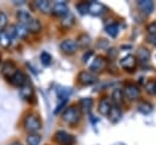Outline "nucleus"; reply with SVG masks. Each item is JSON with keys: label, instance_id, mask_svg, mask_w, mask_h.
Instances as JSON below:
<instances>
[{"label": "nucleus", "instance_id": "f257e3e1", "mask_svg": "<svg viewBox=\"0 0 156 145\" xmlns=\"http://www.w3.org/2000/svg\"><path fill=\"white\" fill-rule=\"evenodd\" d=\"M82 118V111L79 107L77 106H69V107H66V110L63 111L62 113V119L63 122H66L67 124L69 126H74L77 124Z\"/></svg>", "mask_w": 156, "mask_h": 145}, {"label": "nucleus", "instance_id": "f03ea898", "mask_svg": "<svg viewBox=\"0 0 156 145\" xmlns=\"http://www.w3.org/2000/svg\"><path fill=\"white\" fill-rule=\"evenodd\" d=\"M23 127L29 133H37L38 130L41 129V121H40V118H39L38 115H35V113H28L24 117Z\"/></svg>", "mask_w": 156, "mask_h": 145}, {"label": "nucleus", "instance_id": "7ed1b4c3", "mask_svg": "<svg viewBox=\"0 0 156 145\" xmlns=\"http://www.w3.org/2000/svg\"><path fill=\"white\" fill-rule=\"evenodd\" d=\"M123 95L129 100H136L140 97V89L134 83H127L123 88Z\"/></svg>", "mask_w": 156, "mask_h": 145}, {"label": "nucleus", "instance_id": "20e7f679", "mask_svg": "<svg viewBox=\"0 0 156 145\" xmlns=\"http://www.w3.org/2000/svg\"><path fill=\"white\" fill-rule=\"evenodd\" d=\"M54 139L60 145H72L74 143V136L65 130H57L54 134Z\"/></svg>", "mask_w": 156, "mask_h": 145}, {"label": "nucleus", "instance_id": "39448f33", "mask_svg": "<svg viewBox=\"0 0 156 145\" xmlns=\"http://www.w3.org/2000/svg\"><path fill=\"white\" fill-rule=\"evenodd\" d=\"M78 82L82 85H91L98 82V77L90 71H80L78 73Z\"/></svg>", "mask_w": 156, "mask_h": 145}, {"label": "nucleus", "instance_id": "423d86ee", "mask_svg": "<svg viewBox=\"0 0 156 145\" xmlns=\"http://www.w3.org/2000/svg\"><path fill=\"white\" fill-rule=\"evenodd\" d=\"M27 76L22 72V71H16L10 78H9V82L12 84V85H15V87H17V88H21V87H23L24 84H27Z\"/></svg>", "mask_w": 156, "mask_h": 145}, {"label": "nucleus", "instance_id": "0eeeda50", "mask_svg": "<svg viewBox=\"0 0 156 145\" xmlns=\"http://www.w3.org/2000/svg\"><path fill=\"white\" fill-rule=\"evenodd\" d=\"M60 49H61L62 52L66 54V55H73V54L77 51L78 46H77L76 40H73V39H65V40L61 41Z\"/></svg>", "mask_w": 156, "mask_h": 145}, {"label": "nucleus", "instance_id": "6e6552de", "mask_svg": "<svg viewBox=\"0 0 156 145\" xmlns=\"http://www.w3.org/2000/svg\"><path fill=\"white\" fill-rule=\"evenodd\" d=\"M88 12L93 16H101L106 12V6L99 1H91L88 2Z\"/></svg>", "mask_w": 156, "mask_h": 145}, {"label": "nucleus", "instance_id": "1a4fd4ad", "mask_svg": "<svg viewBox=\"0 0 156 145\" xmlns=\"http://www.w3.org/2000/svg\"><path fill=\"white\" fill-rule=\"evenodd\" d=\"M17 71V66L12 60H6L1 66V74L6 77L7 79Z\"/></svg>", "mask_w": 156, "mask_h": 145}, {"label": "nucleus", "instance_id": "9d476101", "mask_svg": "<svg viewBox=\"0 0 156 145\" xmlns=\"http://www.w3.org/2000/svg\"><path fill=\"white\" fill-rule=\"evenodd\" d=\"M119 65L123 69H127V71L132 72V71H134V68L136 66V58L133 55H127L119 61Z\"/></svg>", "mask_w": 156, "mask_h": 145}, {"label": "nucleus", "instance_id": "9b49d317", "mask_svg": "<svg viewBox=\"0 0 156 145\" xmlns=\"http://www.w3.org/2000/svg\"><path fill=\"white\" fill-rule=\"evenodd\" d=\"M51 12L54 16H57V17H63L68 13V6L65 1H60V2H56L52 7H51Z\"/></svg>", "mask_w": 156, "mask_h": 145}, {"label": "nucleus", "instance_id": "f8f14e48", "mask_svg": "<svg viewBox=\"0 0 156 145\" xmlns=\"http://www.w3.org/2000/svg\"><path fill=\"white\" fill-rule=\"evenodd\" d=\"M106 66V61H105V57L102 56H96L94 57L93 62L90 63V72H100L105 68Z\"/></svg>", "mask_w": 156, "mask_h": 145}, {"label": "nucleus", "instance_id": "ddd939ff", "mask_svg": "<svg viewBox=\"0 0 156 145\" xmlns=\"http://www.w3.org/2000/svg\"><path fill=\"white\" fill-rule=\"evenodd\" d=\"M111 107H112V105H111L110 100L107 97H102L98 104V112L102 116H108Z\"/></svg>", "mask_w": 156, "mask_h": 145}, {"label": "nucleus", "instance_id": "4468645a", "mask_svg": "<svg viewBox=\"0 0 156 145\" xmlns=\"http://www.w3.org/2000/svg\"><path fill=\"white\" fill-rule=\"evenodd\" d=\"M16 17H17V19L20 21V24H22V26H24V27H26V26L29 23V21L33 18L32 15H30L28 11H26V10H18L17 13H16Z\"/></svg>", "mask_w": 156, "mask_h": 145}, {"label": "nucleus", "instance_id": "2eb2a0df", "mask_svg": "<svg viewBox=\"0 0 156 145\" xmlns=\"http://www.w3.org/2000/svg\"><path fill=\"white\" fill-rule=\"evenodd\" d=\"M138 6L146 15L151 13L154 11V7H155V5H154V2L151 0H139L138 1Z\"/></svg>", "mask_w": 156, "mask_h": 145}, {"label": "nucleus", "instance_id": "dca6fc26", "mask_svg": "<svg viewBox=\"0 0 156 145\" xmlns=\"http://www.w3.org/2000/svg\"><path fill=\"white\" fill-rule=\"evenodd\" d=\"M150 56H151V54H150V51L146 49V48H144V46H141V48H139L138 50H136V60H139L141 63H146L149 60H150Z\"/></svg>", "mask_w": 156, "mask_h": 145}, {"label": "nucleus", "instance_id": "f3484780", "mask_svg": "<svg viewBox=\"0 0 156 145\" xmlns=\"http://www.w3.org/2000/svg\"><path fill=\"white\" fill-rule=\"evenodd\" d=\"M20 95H21V97L24 99V100H30V99H33V97H34L33 88H32L30 85H28V83L24 84L23 87L20 88Z\"/></svg>", "mask_w": 156, "mask_h": 145}, {"label": "nucleus", "instance_id": "a211bd4d", "mask_svg": "<svg viewBox=\"0 0 156 145\" xmlns=\"http://www.w3.org/2000/svg\"><path fill=\"white\" fill-rule=\"evenodd\" d=\"M136 108H138V111H139L140 113H143V115H149V113L152 112L154 106H152V104H150L149 101L143 100V101H140V102L136 105Z\"/></svg>", "mask_w": 156, "mask_h": 145}, {"label": "nucleus", "instance_id": "6ab92c4d", "mask_svg": "<svg viewBox=\"0 0 156 145\" xmlns=\"http://www.w3.org/2000/svg\"><path fill=\"white\" fill-rule=\"evenodd\" d=\"M26 28H27V30L30 32V33H39V32L41 30V23H40L39 19H37V18L33 17V18L29 21V23L26 26Z\"/></svg>", "mask_w": 156, "mask_h": 145}, {"label": "nucleus", "instance_id": "aec40b11", "mask_svg": "<svg viewBox=\"0 0 156 145\" xmlns=\"http://www.w3.org/2000/svg\"><path fill=\"white\" fill-rule=\"evenodd\" d=\"M76 43H77V46H78V48H83V49H85L87 46L90 45L91 39H90V37H89L87 33H82V34L78 35Z\"/></svg>", "mask_w": 156, "mask_h": 145}, {"label": "nucleus", "instance_id": "412c9836", "mask_svg": "<svg viewBox=\"0 0 156 145\" xmlns=\"http://www.w3.org/2000/svg\"><path fill=\"white\" fill-rule=\"evenodd\" d=\"M121 117H122V110L119 108V106H113V107H111V111H110V113H108V118H110V121L111 122H118L119 119H121Z\"/></svg>", "mask_w": 156, "mask_h": 145}, {"label": "nucleus", "instance_id": "4be33fe9", "mask_svg": "<svg viewBox=\"0 0 156 145\" xmlns=\"http://www.w3.org/2000/svg\"><path fill=\"white\" fill-rule=\"evenodd\" d=\"M35 5L39 9V11L43 12V13H48V12L51 11V4L48 0H38L35 2Z\"/></svg>", "mask_w": 156, "mask_h": 145}, {"label": "nucleus", "instance_id": "5701e85b", "mask_svg": "<svg viewBox=\"0 0 156 145\" xmlns=\"http://www.w3.org/2000/svg\"><path fill=\"white\" fill-rule=\"evenodd\" d=\"M112 99H113V101L116 102V105H117V106H119V105L123 102V100H124L123 90H122V89H119V88L113 89V91H112Z\"/></svg>", "mask_w": 156, "mask_h": 145}, {"label": "nucleus", "instance_id": "b1692460", "mask_svg": "<svg viewBox=\"0 0 156 145\" xmlns=\"http://www.w3.org/2000/svg\"><path fill=\"white\" fill-rule=\"evenodd\" d=\"M74 23H76V18H74V16H73L71 12H68L66 16H63V18H62V21H61V24H62L65 28H69V27H72Z\"/></svg>", "mask_w": 156, "mask_h": 145}, {"label": "nucleus", "instance_id": "393cba45", "mask_svg": "<svg viewBox=\"0 0 156 145\" xmlns=\"http://www.w3.org/2000/svg\"><path fill=\"white\" fill-rule=\"evenodd\" d=\"M26 140H27V144L28 145H39V143L41 140V136L38 133H29L27 135Z\"/></svg>", "mask_w": 156, "mask_h": 145}, {"label": "nucleus", "instance_id": "a878e982", "mask_svg": "<svg viewBox=\"0 0 156 145\" xmlns=\"http://www.w3.org/2000/svg\"><path fill=\"white\" fill-rule=\"evenodd\" d=\"M105 30H106V33H107L110 37L115 38V37H117L119 28H118V24L113 22V23H110V24H107V26L105 27Z\"/></svg>", "mask_w": 156, "mask_h": 145}, {"label": "nucleus", "instance_id": "bb28decb", "mask_svg": "<svg viewBox=\"0 0 156 145\" xmlns=\"http://www.w3.org/2000/svg\"><path fill=\"white\" fill-rule=\"evenodd\" d=\"M4 34L10 39H15L17 37V33H16V26L15 24H10L9 27H6V30H4Z\"/></svg>", "mask_w": 156, "mask_h": 145}, {"label": "nucleus", "instance_id": "cd10ccee", "mask_svg": "<svg viewBox=\"0 0 156 145\" xmlns=\"http://www.w3.org/2000/svg\"><path fill=\"white\" fill-rule=\"evenodd\" d=\"M79 106H80L83 110L89 111V110L91 108V106H93V100H91L90 97H83V99H80V101H79Z\"/></svg>", "mask_w": 156, "mask_h": 145}, {"label": "nucleus", "instance_id": "c85d7f7f", "mask_svg": "<svg viewBox=\"0 0 156 145\" xmlns=\"http://www.w3.org/2000/svg\"><path fill=\"white\" fill-rule=\"evenodd\" d=\"M155 87H156V80L149 79L145 83V90H146V93L150 94V95H154L155 94Z\"/></svg>", "mask_w": 156, "mask_h": 145}, {"label": "nucleus", "instance_id": "c756f323", "mask_svg": "<svg viewBox=\"0 0 156 145\" xmlns=\"http://www.w3.org/2000/svg\"><path fill=\"white\" fill-rule=\"evenodd\" d=\"M51 60H52V57H51V55H50L49 52L44 51V52L40 54V62H41L44 66H49V65L51 63Z\"/></svg>", "mask_w": 156, "mask_h": 145}, {"label": "nucleus", "instance_id": "7c9ffc66", "mask_svg": "<svg viewBox=\"0 0 156 145\" xmlns=\"http://www.w3.org/2000/svg\"><path fill=\"white\" fill-rule=\"evenodd\" d=\"M16 33H17V37L18 38H26L27 35H28V30H27V28L24 27V26H22V24H18V26H16Z\"/></svg>", "mask_w": 156, "mask_h": 145}, {"label": "nucleus", "instance_id": "2f4dec72", "mask_svg": "<svg viewBox=\"0 0 156 145\" xmlns=\"http://www.w3.org/2000/svg\"><path fill=\"white\" fill-rule=\"evenodd\" d=\"M7 16L4 11H0V32H4L7 27Z\"/></svg>", "mask_w": 156, "mask_h": 145}, {"label": "nucleus", "instance_id": "473e14b6", "mask_svg": "<svg viewBox=\"0 0 156 145\" xmlns=\"http://www.w3.org/2000/svg\"><path fill=\"white\" fill-rule=\"evenodd\" d=\"M76 9L80 15H85L88 12V2H78L76 5Z\"/></svg>", "mask_w": 156, "mask_h": 145}, {"label": "nucleus", "instance_id": "72a5a7b5", "mask_svg": "<svg viewBox=\"0 0 156 145\" xmlns=\"http://www.w3.org/2000/svg\"><path fill=\"white\" fill-rule=\"evenodd\" d=\"M67 101H68V99H63V100H61V101L58 102V105L56 106V108L54 110V113L57 115V113H60L63 108H66V106H67Z\"/></svg>", "mask_w": 156, "mask_h": 145}, {"label": "nucleus", "instance_id": "f704fd0d", "mask_svg": "<svg viewBox=\"0 0 156 145\" xmlns=\"http://www.w3.org/2000/svg\"><path fill=\"white\" fill-rule=\"evenodd\" d=\"M10 43H11V40L4 34V32H1V34H0V44H1L4 48H7V46L10 45Z\"/></svg>", "mask_w": 156, "mask_h": 145}, {"label": "nucleus", "instance_id": "c9c22d12", "mask_svg": "<svg viewBox=\"0 0 156 145\" xmlns=\"http://www.w3.org/2000/svg\"><path fill=\"white\" fill-rule=\"evenodd\" d=\"M146 30L149 34H152V35H156V22H152L150 23L147 27H146Z\"/></svg>", "mask_w": 156, "mask_h": 145}, {"label": "nucleus", "instance_id": "e433bc0d", "mask_svg": "<svg viewBox=\"0 0 156 145\" xmlns=\"http://www.w3.org/2000/svg\"><path fill=\"white\" fill-rule=\"evenodd\" d=\"M107 56L110 57V58H116L117 57V49H110L108 51H107Z\"/></svg>", "mask_w": 156, "mask_h": 145}, {"label": "nucleus", "instance_id": "4c0bfd02", "mask_svg": "<svg viewBox=\"0 0 156 145\" xmlns=\"http://www.w3.org/2000/svg\"><path fill=\"white\" fill-rule=\"evenodd\" d=\"M93 55V51L91 50H88L87 52H84V55H83V57H82V60H83V62H87L88 60H89V57Z\"/></svg>", "mask_w": 156, "mask_h": 145}, {"label": "nucleus", "instance_id": "58836bf2", "mask_svg": "<svg viewBox=\"0 0 156 145\" xmlns=\"http://www.w3.org/2000/svg\"><path fill=\"white\" fill-rule=\"evenodd\" d=\"M147 41L152 45H156V35H152V34H149L147 35Z\"/></svg>", "mask_w": 156, "mask_h": 145}, {"label": "nucleus", "instance_id": "ea45409f", "mask_svg": "<svg viewBox=\"0 0 156 145\" xmlns=\"http://www.w3.org/2000/svg\"><path fill=\"white\" fill-rule=\"evenodd\" d=\"M100 43H101V44H99V46H100V48H104V49H106V46L108 45V43H107L105 39H100Z\"/></svg>", "mask_w": 156, "mask_h": 145}, {"label": "nucleus", "instance_id": "a19ab883", "mask_svg": "<svg viewBox=\"0 0 156 145\" xmlns=\"http://www.w3.org/2000/svg\"><path fill=\"white\" fill-rule=\"evenodd\" d=\"M11 145H22V144H21V143H12Z\"/></svg>", "mask_w": 156, "mask_h": 145}, {"label": "nucleus", "instance_id": "79ce46f5", "mask_svg": "<svg viewBox=\"0 0 156 145\" xmlns=\"http://www.w3.org/2000/svg\"><path fill=\"white\" fill-rule=\"evenodd\" d=\"M0 62H1V55H0Z\"/></svg>", "mask_w": 156, "mask_h": 145}, {"label": "nucleus", "instance_id": "37998d69", "mask_svg": "<svg viewBox=\"0 0 156 145\" xmlns=\"http://www.w3.org/2000/svg\"><path fill=\"white\" fill-rule=\"evenodd\" d=\"M155 94H156V87H155Z\"/></svg>", "mask_w": 156, "mask_h": 145}]
</instances>
